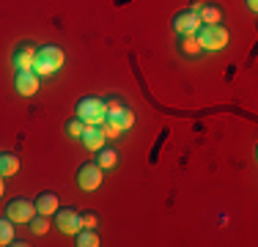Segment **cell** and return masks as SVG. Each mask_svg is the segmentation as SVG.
I'll return each mask as SVG.
<instances>
[{
    "label": "cell",
    "mask_w": 258,
    "mask_h": 247,
    "mask_svg": "<svg viewBox=\"0 0 258 247\" xmlns=\"http://www.w3.org/2000/svg\"><path fill=\"white\" fill-rule=\"evenodd\" d=\"M104 104H107V115H118L124 107H129V104L124 102V99H121V96H115V94L104 99Z\"/></svg>",
    "instance_id": "cell-20"
},
{
    "label": "cell",
    "mask_w": 258,
    "mask_h": 247,
    "mask_svg": "<svg viewBox=\"0 0 258 247\" xmlns=\"http://www.w3.org/2000/svg\"><path fill=\"white\" fill-rule=\"evenodd\" d=\"M195 36H198L201 47L209 49V52L225 49V47H228V39H231L225 25H201V28L195 30Z\"/></svg>",
    "instance_id": "cell-2"
},
{
    "label": "cell",
    "mask_w": 258,
    "mask_h": 247,
    "mask_svg": "<svg viewBox=\"0 0 258 247\" xmlns=\"http://www.w3.org/2000/svg\"><path fill=\"white\" fill-rule=\"evenodd\" d=\"M201 6H204V0H192V6H189V11H195V14H198V9Z\"/></svg>",
    "instance_id": "cell-24"
},
{
    "label": "cell",
    "mask_w": 258,
    "mask_h": 247,
    "mask_svg": "<svg viewBox=\"0 0 258 247\" xmlns=\"http://www.w3.org/2000/svg\"><path fill=\"white\" fill-rule=\"evenodd\" d=\"M77 118L83 124H104L107 118V104H104V99L99 96H83L77 102Z\"/></svg>",
    "instance_id": "cell-3"
},
{
    "label": "cell",
    "mask_w": 258,
    "mask_h": 247,
    "mask_svg": "<svg viewBox=\"0 0 258 247\" xmlns=\"http://www.w3.org/2000/svg\"><path fill=\"white\" fill-rule=\"evenodd\" d=\"M198 20L201 25H223L225 22V11L220 3H209V0H204V6L198 9Z\"/></svg>",
    "instance_id": "cell-11"
},
{
    "label": "cell",
    "mask_w": 258,
    "mask_h": 247,
    "mask_svg": "<svg viewBox=\"0 0 258 247\" xmlns=\"http://www.w3.org/2000/svg\"><path fill=\"white\" fill-rule=\"evenodd\" d=\"M36 214H47V217H50V214H55L58 212V195L55 193H50V190H44V193H39L36 195Z\"/></svg>",
    "instance_id": "cell-12"
},
{
    "label": "cell",
    "mask_w": 258,
    "mask_h": 247,
    "mask_svg": "<svg viewBox=\"0 0 258 247\" xmlns=\"http://www.w3.org/2000/svg\"><path fill=\"white\" fill-rule=\"evenodd\" d=\"M3 193H6V181H3V176H0V198H3Z\"/></svg>",
    "instance_id": "cell-26"
},
{
    "label": "cell",
    "mask_w": 258,
    "mask_h": 247,
    "mask_svg": "<svg viewBox=\"0 0 258 247\" xmlns=\"http://www.w3.org/2000/svg\"><path fill=\"white\" fill-rule=\"evenodd\" d=\"M75 236H77V242H75L77 247H99V233L94 228H80Z\"/></svg>",
    "instance_id": "cell-16"
},
{
    "label": "cell",
    "mask_w": 258,
    "mask_h": 247,
    "mask_svg": "<svg viewBox=\"0 0 258 247\" xmlns=\"http://www.w3.org/2000/svg\"><path fill=\"white\" fill-rule=\"evenodd\" d=\"M17 170H20V157L11 154V151H0V176L9 178V176H14Z\"/></svg>",
    "instance_id": "cell-14"
},
{
    "label": "cell",
    "mask_w": 258,
    "mask_h": 247,
    "mask_svg": "<svg viewBox=\"0 0 258 247\" xmlns=\"http://www.w3.org/2000/svg\"><path fill=\"white\" fill-rule=\"evenodd\" d=\"M66 64V55L58 44H41L36 47V60H33V72L39 77H52L60 72V66Z\"/></svg>",
    "instance_id": "cell-1"
},
{
    "label": "cell",
    "mask_w": 258,
    "mask_h": 247,
    "mask_svg": "<svg viewBox=\"0 0 258 247\" xmlns=\"http://www.w3.org/2000/svg\"><path fill=\"white\" fill-rule=\"evenodd\" d=\"M102 129H104V135H107V138H110V140H115V138H121V135H124V132H126V129H124V127H121V124H118V121H115V118H104V124H102Z\"/></svg>",
    "instance_id": "cell-19"
},
{
    "label": "cell",
    "mask_w": 258,
    "mask_h": 247,
    "mask_svg": "<svg viewBox=\"0 0 258 247\" xmlns=\"http://www.w3.org/2000/svg\"><path fill=\"white\" fill-rule=\"evenodd\" d=\"M170 28H173L179 36H189V33H195V30L201 28V20H198V14H195V11L184 9V11H179V14L173 17Z\"/></svg>",
    "instance_id": "cell-8"
},
{
    "label": "cell",
    "mask_w": 258,
    "mask_h": 247,
    "mask_svg": "<svg viewBox=\"0 0 258 247\" xmlns=\"http://www.w3.org/2000/svg\"><path fill=\"white\" fill-rule=\"evenodd\" d=\"M39 83H41V77L33 69H22V72H17V77H14V88L20 96H33L36 91H39Z\"/></svg>",
    "instance_id": "cell-7"
},
{
    "label": "cell",
    "mask_w": 258,
    "mask_h": 247,
    "mask_svg": "<svg viewBox=\"0 0 258 247\" xmlns=\"http://www.w3.org/2000/svg\"><path fill=\"white\" fill-rule=\"evenodd\" d=\"M28 225H30V231H33L36 236H44V233L50 231V220H47V214H33Z\"/></svg>",
    "instance_id": "cell-17"
},
{
    "label": "cell",
    "mask_w": 258,
    "mask_h": 247,
    "mask_svg": "<svg viewBox=\"0 0 258 247\" xmlns=\"http://www.w3.org/2000/svg\"><path fill=\"white\" fill-rule=\"evenodd\" d=\"M33 214H36V203L28 201V198H14L6 209V217L11 222H30Z\"/></svg>",
    "instance_id": "cell-5"
},
{
    "label": "cell",
    "mask_w": 258,
    "mask_h": 247,
    "mask_svg": "<svg viewBox=\"0 0 258 247\" xmlns=\"http://www.w3.org/2000/svg\"><path fill=\"white\" fill-rule=\"evenodd\" d=\"M244 3H247L250 11H258V0H244Z\"/></svg>",
    "instance_id": "cell-25"
},
{
    "label": "cell",
    "mask_w": 258,
    "mask_h": 247,
    "mask_svg": "<svg viewBox=\"0 0 258 247\" xmlns=\"http://www.w3.org/2000/svg\"><path fill=\"white\" fill-rule=\"evenodd\" d=\"M14 242V222L9 217H0V247Z\"/></svg>",
    "instance_id": "cell-18"
},
{
    "label": "cell",
    "mask_w": 258,
    "mask_h": 247,
    "mask_svg": "<svg viewBox=\"0 0 258 247\" xmlns=\"http://www.w3.org/2000/svg\"><path fill=\"white\" fill-rule=\"evenodd\" d=\"M179 52L184 55V58H198V55L204 52V47H201L198 36H195V33L181 36V39H179Z\"/></svg>",
    "instance_id": "cell-13"
},
{
    "label": "cell",
    "mask_w": 258,
    "mask_h": 247,
    "mask_svg": "<svg viewBox=\"0 0 258 247\" xmlns=\"http://www.w3.org/2000/svg\"><path fill=\"white\" fill-rule=\"evenodd\" d=\"M11 60H14L17 72H22V69H33V60H36V44H33V41H22V44L14 49Z\"/></svg>",
    "instance_id": "cell-9"
},
{
    "label": "cell",
    "mask_w": 258,
    "mask_h": 247,
    "mask_svg": "<svg viewBox=\"0 0 258 247\" xmlns=\"http://www.w3.org/2000/svg\"><path fill=\"white\" fill-rule=\"evenodd\" d=\"M96 165H99L102 170H110V168H115V165H118V154L113 151V148H99V151H96Z\"/></svg>",
    "instance_id": "cell-15"
},
{
    "label": "cell",
    "mask_w": 258,
    "mask_h": 247,
    "mask_svg": "<svg viewBox=\"0 0 258 247\" xmlns=\"http://www.w3.org/2000/svg\"><path fill=\"white\" fill-rule=\"evenodd\" d=\"M107 118H115L124 129H132V127H135V113H132V107H124L118 115H107Z\"/></svg>",
    "instance_id": "cell-21"
},
{
    "label": "cell",
    "mask_w": 258,
    "mask_h": 247,
    "mask_svg": "<svg viewBox=\"0 0 258 247\" xmlns=\"http://www.w3.org/2000/svg\"><path fill=\"white\" fill-rule=\"evenodd\" d=\"M83 146L88 148V151H99V148L104 146V140H107V135H104V129L99 127V124H85L83 129Z\"/></svg>",
    "instance_id": "cell-10"
},
{
    "label": "cell",
    "mask_w": 258,
    "mask_h": 247,
    "mask_svg": "<svg viewBox=\"0 0 258 247\" xmlns=\"http://www.w3.org/2000/svg\"><path fill=\"white\" fill-rule=\"evenodd\" d=\"M66 135H69V138H75V140H80L83 138V129H85V124L80 121V118H72V121H66Z\"/></svg>",
    "instance_id": "cell-22"
},
{
    "label": "cell",
    "mask_w": 258,
    "mask_h": 247,
    "mask_svg": "<svg viewBox=\"0 0 258 247\" xmlns=\"http://www.w3.org/2000/svg\"><path fill=\"white\" fill-rule=\"evenodd\" d=\"M55 225H58V231L60 233H69V236H75V233L80 231V212L77 209H60L58 206V212H55Z\"/></svg>",
    "instance_id": "cell-6"
},
{
    "label": "cell",
    "mask_w": 258,
    "mask_h": 247,
    "mask_svg": "<svg viewBox=\"0 0 258 247\" xmlns=\"http://www.w3.org/2000/svg\"><path fill=\"white\" fill-rule=\"evenodd\" d=\"M96 222H99V214H96L94 209L80 212V225H83V228H96Z\"/></svg>",
    "instance_id": "cell-23"
},
{
    "label": "cell",
    "mask_w": 258,
    "mask_h": 247,
    "mask_svg": "<svg viewBox=\"0 0 258 247\" xmlns=\"http://www.w3.org/2000/svg\"><path fill=\"white\" fill-rule=\"evenodd\" d=\"M102 168L96 162H83L77 168V187L83 190V193H94V190H99L102 184Z\"/></svg>",
    "instance_id": "cell-4"
}]
</instances>
